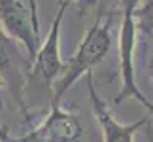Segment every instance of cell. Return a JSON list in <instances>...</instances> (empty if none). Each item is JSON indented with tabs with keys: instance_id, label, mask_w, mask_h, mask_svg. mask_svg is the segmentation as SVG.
<instances>
[{
	"instance_id": "6da1fadb",
	"label": "cell",
	"mask_w": 153,
	"mask_h": 142,
	"mask_svg": "<svg viewBox=\"0 0 153 142\" xmlns=\"http://www.w3.org/2000/svg\"><path fill=\"white\" fill-rule=\"evenodd\" d=\"M111 47V13L106 17H98L89 31L85 32L83 40L79 42L78 49L72 57L64 63V70L59 80L51 87V104H61L70 87L78 81L81 76L93 72L98 67Z\"/></svg>"
},
{
	"instance_id": "7a4b0ae2",
	"label": "cell",
	"mask_w": 153,
	"mask_h": 142,
	"mask_svg": "<svg viewBox=\"0 0 153 142\" xmlns=\"http://www.w3.org/2000/svg\"><path fill=\"white\" fill-rule=\"evenodd\" d=\"M140 0H121V27H119V74H121V89L115 95L114 104H121L128 99L146 106L153 112V102L146 99L134 78V51H136V21L134 10Z\"/></svg>"
},
{
	"instance_id": "3957f363",
	"label": "cell",
	"mask_w": 153,
	"mask_h": 142,
	"mask_svg": "<svg viewBox=\"0 0 153 142\" xmlns=\"http://www.w3.org/2000/svg\"><path fill=\"white\" fill-rule=\"evenodd\" d=\"M0 27L10 38L25 46L27 59L32 63L40 47V23L36 0H0Z\"/></svg>"
},
{
	"instance_id": "277c9868",
	"label": "cell",
	"mask_w": 153,
	"mask_h": 142,
	"mask_svg": "<svg viewBox=\"0 0 153 142\" xmlns=\"http://www.w3.org/2000/svg\"><path fill=\"white\" fill-rule=\"evenodd\" d=\"M68 6H70V0H61L48 36L40 44L36 55H34L30 67H28V76L38 78L49 91L64 70V63L61 59V49L59 47H61V25H62V19H64Z\"/></svg>"
},
{
	"instance_id": "5b68a950",
	"label": "cell",
	"mask_w": 153,
	"mask_h": 142,
	"mask_svg": "<svg viewBox=\"0 0 153 142\" xmlns=\"http://www.w3.org/2000/svg\"><path fill=\"white\" fill-rule=\"evenodd\" d=\"M0 138L6 142H83V127L76 114L64 110L61 104H51L49 116L25 137L15 140L0 129Z\"/></svg>"
},
{
	"instance_id": "8992f818",
	"label": "cell",
	"mask_w": 153,
	"mask_h": 142,
	"mask_svg": "<svg viewBox=\"0 0 153 142\" xmlns=\"http://www.w3.org/2000/svg\"><path fill=\"white\" fill-rule=\"evenodd\" d=\"M85 78H87V87H89L91 108H93V114H95L98 125H100L104 142H134V135L149 123V116H144V117H140L138 121L128 123V125L119 123L111 116L106 100L98 97L97 87H95V80H93V72L85 74Z\"/></svg>"
},
{
	"instance_id": "52a82bcc",
	"label": "cell",
	"mask_w": 153,
	"mask_h": 142,
	"mask_svg": "<svg viewBox=\"0 0 153 142\" xmlns=\"http://www.w3.org/2000/svg\"><path fill=\"white\" fill-rule=\"evenodd\" d=\"M15 40L10 38L0 27V85H8L13 97L19 104V108L25 112V102H23V84H25V74L23 67L28 61H23V55L19 53ZM30 64V63H28Z\"/></svg>"
},
{
	"instance_id": "ba28073f",
	"label": "cell",
	"mask_w": 153,
	"mask_h": 142,
	"mask_svg": "<svg viewBox=\"0 0 153 142\" xmlns=\"http://www.w3.org/2000/svg\"><path fill=\"white\" fill-rule=\"evenodd\" d=\"M134 21H136V28L144 36H153V0H144L140 6H136Z\"/></svg>"
},
{
	"instance_id": "9c48e42d",
	"label": "cell",
	"mask_w": 153,
	"mask_h": 142,
	"mask_svg": "<svg viewBox=\"0 0 153 142\" xmlns=\"http://www.w3.org/2000/svg\"><path fill=\"white\" fill-rule=\"evenodd\" d=\"M76 4H78V8H79V13H83L85 8H89V6L95 4V0H76Z\"/></svg>"
},
{
	"instance_id": "30bf717a",
	"label": "cell",
	"mask_w": 153,
	"mask_h": 142,
	"mask_svg": "<svg viewBox=\"0 0 153 142\" xmlns=\"http://www.w3.org/2000/svg\"><path fill=\"white\" fill-rule=\"evenodd\" d=\"M148 72H149V78L153 81V49L149 51V59H148Z\"/></svg>"
},
{
	"instance_id": "8fae6325",
	"label": "cell",
	"mask_w": 153,
	"mask_h": 142,
	"mask_svg": "<svg viewBox=\"0 0 153 142\" xmlns=\"http://www.w3.org/2000/svg\"><path fill=\"white\" fill-rule=\"evenodd\" d=\"M148 127H149V123H148ZM149 140L153 142V131H151V127H149Z\"/></svg>"
},
{
	"instance_id": "7c38bea8",
	"label": "cell",
	"mask_w": 153,
	"mask_h": 142,
	"mask_svg": "<svg viewBox=\"0 0 153 142\" xmlns=\"http://www.w3.org/2000/svg\"><path fill=\"white\" fill-rule=\"evenodd\" d=\"M151 116H153V112H151Z\"/></svg>"
}]
</instances>
